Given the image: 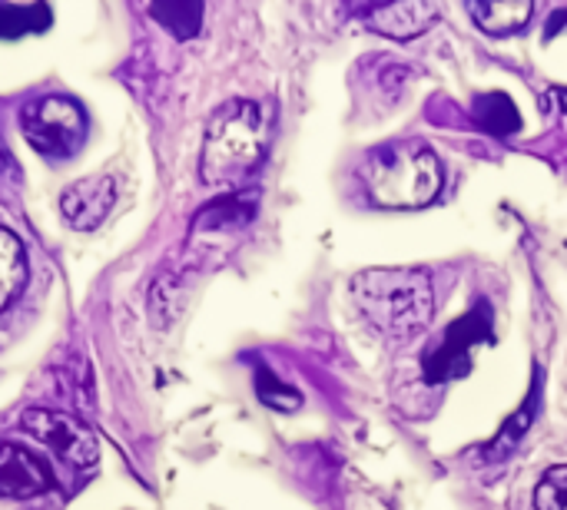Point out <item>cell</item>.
Returning <instances> with one entry per match:
<instances>
[{
    "mask_svg": "<svg viewBox=\"0 0 567 510\" xmlns=\"http://www.w3.org/2000/svg\"><path fill=\"white\" fill-rule=\"evenodd\" d=\"M269 146V110L252 100H233L219 106L206 123L199 176L206 186L236 189L262 163Z\"/></svg>",
    "mask_w": 567,
    "mask_h": 510,
    "instance_id": "obj_1",
    "label": "cell"
},
{
    "mask_svg": "<svg viewBox=\"0 0 567 510\" xmlns=\"http://www.w3.org/2000/svg\"><path fill=\"white\" fill-rule=\"evenodd\" d=\"M352 295L362 315L392 339L422 332L435 312L432 279L419 269H369L352 279Z\"/></svg>",
    "mask_w": 567,
    "mask_h": 510,
    "instance_id": "obj_2",
    "label": "cell"
},
{
    "mask_svg": "<svg viewBox=\"0 0 567 510\" xmlns=\"http://www.w3.org/2000/svg\"><path fill=\"white\" fill-rule=\"evenodd\" d=\"M362 179L375 206L422 209L442 192V163L422 143H399L375 153L365 163Z\"/></svg>",
    "mask_w": 567,
    "mask_h": 510,
    "instance_id": "obj_3",
    "label": "cell"
},
{
    "mask_svg": "<svg viewBox=\"0 0 567 510\" xmlns=\"http://www.w3.org/2000/svg\"><path fill=\"white\" fill-rule=\"evenodd\" d=\"M20 129L27 143L47 159H66L83 143V110L66 96H40L20 110Z\"/></svg>",
    "mask_w": 567,
    "mask_h": 510,
    "instance_id": "obj_4",
    "label": "cell"
},
{
    "mask_svg": "<svg viewBox=\"0 0 567 510\" xmlns=\"http://www.w3.org/2000/svg\"><path fill=\"white\" fill-rule=\"evenodd\" d=\"M492 332V309L488 305H475V312H468L462 322H455L442 342L435 345V352L425 355V378L429 382H452L458 375L468 372L472 365V352L478 342H485Z\"/></svg>",
    "mask_w": 567,
    "mask_h": 510,
    "instance_id": "obj_5",
    "label": "cell"
},
{
    "mask_svg": "<svg viewBox=\"0 0 567 510\" xmlns=\"http://www.w3.org/2000/svg\"><path fill=\"white\" fill-rule=\"evenodd\" d=\"M20 428L27 435H33L40 445H47L50 451H56L66 465L86 468L96 461L100 445L93 438L90 428H83L80 421L60 415V412H43V408H30L20 415Z\"/></svg>",
    "mask_w": 567,
    "mask_h": 510,
    "instance_id": "obj_6",
    "label": "cell"
},
{
    "mask_svg": "<svg viewBox=\"0 0 567 510\" xmlns=\"http://www.w3.org/2000/svg\"><path fill=\"white\" fill-rule=\"evenodd\" d=\"M113 202H116V183L110 176H90V179L73 183L60 196V212H63L66 226L90 232L106 219Z\"/></svg>",
    "mask_w": 567,
    "mask_h": 510,
    "instance_id": "obj_7",
    "label": "cell"
},
{
    "mask_svg": "<svg viewBox=\"0 0 567 510\" xmlns=\"http://www.w3.org/2000/svg\"><path fill=\"white\" fill-rule=\"evenodd\" d=\"M53 471L33 451L20 445H0V495L3 498H37L50 488Z\"/></svg>",
    "mask_w": 567,
    "mask_h": 510,
    "instance_id": "obj_8",
    "label": "cell"
},
{
    "mask_svg": "<svg viewBox=\"0 0 567 510\" xmlns=\"http://www.w3.org/2000/svg\"><path fill=\"white\" fill-rule=\"evenodd\" d=\"M365 20L375 33H385L392 40H412V37H422L439 20V7L425 0L382 3V7L365 10Z\"/></svg>",
    "mask_w": 567,
    "mask_h": 510,
    "instance_id": "obj_9",
    "label": "cell"
},
{
    "mask_svg": "<svg viewBox=\"0 0 567 510\" xmlns=\"http://www.w3.org/2000/svg\"><path fill=\"white\" fill-rule=\"evenodd\" d=\"M468 13L485 33L508 37V33L525 30V23L535 13V3L532 0H488V3H468Z\"/></svg>",
    "mask_w": 567,
    "mask_h": 510,
    "instance_id": "obj_10",
    "label": "cell"
},
{
    "mask_svg": "<svg viewBox=\"0 0 567 510\" xmlns=\"http://www.w3.org/2000/svg\"><path fill=\"white\" fill-rule=\"evenodd\" d=\"M23 279H27V252L20 239L0 226V309L13 302V295L23 289Z\"/></svg>",
    "mask_w": 567,
    "mask_h": 510,
    "instance_id": "obj_11",
    "label": "cell"
},
{
    "mask_svg": "<svg viewBox=\"0 0 567 510\" xmlns=\"http://www.w3.org/2000/svg\"><path fill=\"white\" fill-rule=\"evenodd\" d=\"M50 10L43 3H0V37H23V33H37L50 27Z\"/></svg>",
    "mask_w": 567,
    "mask_h": 510,
    "instance_id": "obj_12",
    "label": "cell"
},
{
    "mask_svg": "<svg viewBox=\"0 0 567 510\" xmlns=\"http://www.w3.org/2000/svg\"><path fill=\"white\" fill-rule=\"evenodd\" d=\"M150 17L159 20L173 37L186 40V37H196L203 23V7L199 3H156L150 7Z\"/></svg>",
    "mask_w": 567,
    "mask_h": 510,
    "instance_id": "obj_13",
    "label": "cell"
},
{
    "mask_svg": "<svg viewBox=\"0 0 567 510\" xmlns=\"http://www.w3.org/2000/svg\"><path fill=\"white\" fill-rule=\"evenodd\" d=\"M495 103L498 106H492V96L488 100H478V119L495 133V136H508V133H515L518 129V113H515V106H512V100L505 96V93H495Z\"/></svg>",
    "mask_w": 567,
    "mask_h": 510,
    "instance_id": "obj_14",
    "label": "cell"
},
{
    "mask_svg": "<svg viewBox=\"0 0 567 510\" xmlns=\"http://www.w3.org/2000/svg\"><path fill=\"white\" fill-rule=\"evenodd\" d=\"M538 510H567V465H555L545 471L538 491H535Z\"/></svg>",
    "mask_w": 567,
    "mask_h": 510,
    "instance_id": "obj_15",
    "label": "cell"
},
{
    "mask_svg": "<svg viewBox=\"0 0 567 510\" xmlns=\"http://www.w3.org/2000/svg\"><path fill=\"white\" fill-rule=\"evenodd\" d=\"M256 388H259V398L266 402V405H272V408H282V412H292L296 405H299V395L292 392V388H282L266 368L256 375Z\"/></svg>",
    "mask_w": 567,
    "mask_h": 510,
    "instance_id": "obj_16",
    "label": "cell"
},
{
    "mask_svg": "<svg viewBox=\"0 0 567 510\" xmlns=\"http://www.w3.org/2000/svg\"><path fill=\"white\" fill-rule=\"evenodd\" d=\"M10 169V156H7V149H3V143H0V176Z\"/></svg>",
    "mask_w": 567,
    "mask_h": 510,
    "instance_id": "obj_17",
    "label": "cell"
}]
</instances>
